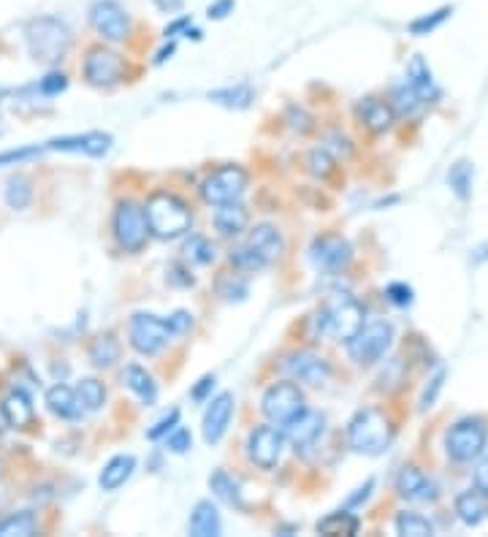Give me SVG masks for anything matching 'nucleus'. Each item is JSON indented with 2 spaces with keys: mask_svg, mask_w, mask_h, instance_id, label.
Listing matches in <instances>:
<instances>
[{
  "mask_svg": "<svg viewBox=\"0 0 488 537\" xmlns=\"http://www.w3.org/2000/svg\"><path fill=\"white\" fill-rule=\"evenodd\" d=\"M385 296H388V302L396 304V307H407V304H413V288L404 283H391L385 288Z\"/></svg>",
  "mask_w": 488,
  "mask_h": 537,
  "instance_id": "obj_44",
  "label": "nucleus"
},
{
  "mask_svg": "<svg viewBox=\"0 0 488 537\" xmlns=\"http://www.w3.org/2000/svg\"><path fill=\"white\" fill-rule=\"evenodd\" d=\"M112 231L117 245H120L125 253H139L141 247L147 245V236H150L144 209H141L136 201H120L117 209H114Z\"/></svg>",
  "mask_w": 488,
  "mask_h": 537,
  "instance_id": "obj_9",
  "label": "nucleus"
},
{
  "mask_svg": "<svg viewBox=\"0 0 488 537\" xmlns=\"http://www.w3.org/2000/svg\"><path fill=\"white\" fill-rule=\"evenodd\" d=\"M171 52H174V44H169V47H166V49H160L158 57H155V63H158V66H160V63H166V60H169Z\"/></svg>",
  "mask_w": 488,
  "mask_h": 537,
  "instance_id": "obj_55",
  "label": "nucleus"
},
{
  "mask_svg": "<svg viewBox=\"0 0 488 537\" xmlns=\"http://www.w3.org/2000/svg\"><path fill=\"white\" fill-rule=\"evenodd\" d=\"M182 3H185V0H155V6H158L160 11H179L182 9Z\"/></svg>",
  "mask_w": 488,
  "mask_h": 537,
  "instance_id": "obj_53",
  "label": "nucleus"
},
{
  "mask_svg": "<svg viewBox=\"0 0 488 537\" xmlns=\"http://www.w3.org/2000/svg\"><path fill=\"white\" fill-rule=\"evenodd\" d=\"M310 261L318 272L339 274L345 272L350 261H353V247H350L348 239H342V236H318L310 247Z\"/></svg>",
  "mask_w": 488,
  "mask_h": 537,
  "instance_id": "obj_12",
  "label": "nucleus"
},
{
  "mask_svg": "<svg viewBox=\"0 0 488 537\" xmlns=\"http://www.w3.org/2000/svg\"><path fill=\"white\" fill-rule=\"evenodd\" d=\"M90 25L106 41H125L128 33H131L128 14L114 0H95L93 6H90Z\"/></svg>",
  "mask_w": 488,
  "mask_h": 537,
  "instance_id": "obj_15",
  "label": "nucleus"
},
{
  "mask_svg": "<svg viewBox=\"0 0 488 537\" xmlns=\"http://www.w3.org/2000/svg\"><path fill=\"white\" fill-rule=\"evenodd\" d=\"M133 470H136V459L131 453H120V456H114L104 464V470L98 475V486L104 491H117L131 481Z\"/></svg>",
  "mask_w": 488,
  "mask_h": 537,
  "instance_id": "obj_26",
  "label": "nucleus"
},
{
  "mask_svg": "<svg viewBox=\"0 0 488 537\" xmlns=\"http://www.w3.org/2000/svg\"><path fill=\"white\" fill-rule=\"evenodd\" d=\"M261 410L274 426L282 429V426L291 424L293 418H299L307 410V399H304V391L293 380H282V383H274V386L266 388V394L261 399Z\"/></svg>",
  "mask_w": 488,
  "mask_h": 537,
  "instance_id": "obj_8",
  "label": "nucleus"
},
{
  "mask_svg": "<svg viewBox=\"0 0 488 537\" xmlns=\"http://www.w3.org/2000/svg\"><path fill=\"white\" fill-rule=\"evenodd\" d=\"M212 388H215V377L212 375H207L204 380H198V386L193 388V399H196V402H204Z\"/></svg>",
  "mask_w": 488,
  "mask_h": 537,
  "instance_id": "obj_51",
  "label": "nucleus"
},
{
  "mask_svg": "<svg viewBox=\"0 0 488 537\" xmlns=\"http://www.w3.org/2000/svg\"><path fill=\"white\" fill-rule=\"evenodd\" d=\"M215 245L209 242L207 236H190L188 242H185V258L193 261L198 266H207L215 261Z\"/></svg>",
  "mask_w": 488,
  "mask_h": 537,
  "instance_id": "obj_38",
  "label": "nucleus"
},
{
  "mask_svg": "<svg viewBox=\"0 0 488 537\" xmlns=\"http://www.w3.org/2000/svg\"><path fill=\"white\" fill-rule=\"evenodd\" d=\"M442 383H445V372H437V375L429 380V386H426V391H423L421 396V410H429V407H434V402H437V394L442 391Z\"/></svg>",
  "mask_w": 488,
  "mask_h": 537,
  "instance_id": "obj_47",
  "label": "nucleus"
},
{
  "mask_svg": "<svg viewBox=\"0 0 488 537\" xmlns=\"http://www.w3.org/2000/svg\"><path fill=\"white\" fill-rule=\"evenodd\" d=\"M217 291H220V296H226V299H244V296H247V285H244L242 280L234 283V274H228V277L220 280Z\"/></svg>",
  "mask_w": 488,
  "mask_h": 537,
  "instance_id": "obj_48",
  "label": "nucleus"
},
{
  "mask_svg": "<svg viewBox=\"0 0 488 537\" xmlns=\"http://www.w3.org/2000/svg\"><path fill=\"white\" fill-rule=\"evenodd\" d=\"M396 491L410 502H434L440 497V486L418 467H404L396 478Z\"/></svg>",
  "mask_w": 488,
  "mask_h": 537,
  "instance_id": "obj_20",
  "label": "nucleus"
},
{
  "mask_svg": "<svg viewBox=\"0 0 488 537\" xmlns=\"http://www.w3.org/2000/svg\"><path fill=\"white\" fill-rule=\"evenodd\" d=\"M234 394H217L215 399H209L207 410H204V421H201V432H204V440L209 445L220 443L226 437L228 426H231V418H234Z\"/></svg>",
  "mask_w": 488,
  "mask_h": 537,
  "instance_id": "obj_17",
  "label": "nucleus"
},
{
  "mask_svg": "<svg viewBox=\"0 0 488 537\" xmlns=\"http://www.w3.org/2000/svg\"><path fill=\"white\" fill-rule=\"evenodd\" d=\"M388 104H391L394 114H402V117H413V114H418V109L423 106V101L413 93V87L402 85V87H396L394 98H391Z\"/></svg>",
  "mask_w": 488,
  "mask_h": 537,
  "instance_id": "obj_39",
  "label": "nucleus"
},
{
  "mask_svg": "<svg viewBox=\"0 0 488 537\" xmlns=\"http://www.w3.org/2000/svg\"><path fill=\"white\" fill-rule=\"evenodd\" d=\"M44 150V144L38 147V144H33V147H22V150H6L0 152V166H14V163H25L30 161V158H38Z\"/></svg>",
  "mask_w": 488,
  "mask_h": 537,
  "instance_id": "obj_42",
  "label": "nucleus"
},
{
  "mask_svg": "<svg viewBox=\"0 0 488 537\" xmlns=\"http://www.w3.org/2000/svg\"><path fill=\"white\" fill-rule=\"evenodd\" d=\"M66 87H68V79H66V74H60V71H52V74H47L44 79H41V93L49 95V98H52V95H60Z\"/></svg>",
  "mask_w": 488,
  "mask_h": 537,
  "instance_id": "obj_46",
  "label": "nucleus"
},
{
  "mask_svg": "<svg viewBox=\"0 0 488 537\" xmlns=\"http://www.w3.org/2000/svg\"><path fill=\"white\" fill-rule=\"evenodd\" d=\"M166 445H169V451L174 453H188L193 448V434L185 429V426H174L169 434H166Z\"/></svg>",
  "mask_w": 488,
  "mask_h": 537,
  "instance_id": "obj_43",
  "label": "nucleus"
},
{
  "mask_svg": "<svg viewBox=\"0 0 488 537\" xmlns=\"http://www.w3.org/2000/svg\"><path fill=\"white\" fill-rule=\"evenodd\" d=\"M223 532V521L217 513V505L212 500L196 502L190 513V535L193 537H217Z\"/></svg>",
  "mask_w": 488,
  "mask_h": 537,
  "instance_id": "obj_27",
  "label": "nucleus"
},
{
  "mask_svg": "<svg viewBox=\"0 0 488 537\" xmlns=\"http://www.w3.org/2000/svg\"><path fill=\"white\" fill-rule=\"evenodd\" d=\"M166 321H169L171 331H174V337H182V334H185V331H190V326H193V315L185 310H177L174 315H169Z\"/></svg>",
  "mask_w": 488,
  "mask_h": 537,
  "instance_id": "obj_49",
  "label": "nucleus"
},
{
  "mask_svg": "<svg viewBox=\"0 0 488 537\" xmlns=\"http://www.w3.org/2000/svg\"><path fill=\"white\" fill-rule=\"evenodd\" d=\"M125 76V60L106 47H93L85 57V79L93 87H112Z\"/></svg>",
  "mask_w": 488,
  "mask_h": 537,
  "instance_id": "obj_13",
  "label": "nucleus"
},
{
  "mask_svg": "<svg viewBox=\"0 0 488 537\" xmlns=\"http://www.w3.org/2000/svg\"><path fill=\"white\" fill-rule=\"evenodd\" d=\"M209 489H212V494H215L220 502L234 505V508H242V491H239V483H236L226 470H217L215 475H209Z\"/></svg>",
  "mask_w": 488,
  "mask_h": 537,
  "instance_id": "obj_32",
  "label": "nucleus"
},
{
  "mask_svg": "<svg viewBox=\"0 0 488 537\" xmlns=\"http://www.w3.org/2000/svg\"><path fill=\"white\" fill-rule=\"evenodd\" d=\"M282 367L296 383H307V386H323V383H329L331 377L329 361L318 353H310V350H299V353L285 356Z\"/></svg>",
  "mask_w": 488,
  "mask_h": 537,
  "instance_id": "obj_16",
  "label": "nucleus"
},
{
  "mask_svg": "<svg viewBox=\"0 0 488 537\" xmlns=\"http://www.w3.org/2000/svg\"><path fill=\"white\" fill-rule=\"evenodd\" d=\"M25 41H28V52L36 63H60L71 49V30L66 22L57 17H38L30 19L25 28Z\"/></svg>",
  "mask_w": 488,
  "mask_h": 537,
  "instance_id": "obj_4",
  "label": "nucleus"
},
{
  "mask_svg": "<svg viewBox=\"0 0 488 537\" xmlns=\"http://www.w3.org/2000/svg\"><path fill=\"white\" fill-rule=\"evenodd\" d=\"M177 424H179V410H169L163 418L155 421V426L147 432V437H150V440H160V437H166Z\"/></svg>",
  "mask_w": 488,
  "mask_h": 537,
  "instance_id": "obj_45",
  "label": "nucleus"
},
{
  "mask_svg": "<svg viewBox=\"0 0 488 537\" xmlns=\"http://www.w3.org/2000/svg\"><path fill=\"white\" fill-rule=\"evenodd\" d=\"M3 201H6V207L14 209V212L28 209L30 201H33V182H30L25 174L11 177L9 182H6V188H3Z\"/></svg>",
  "mask_w": 488,
  "mask_h": 537,
  "instance_id": "obj_30",
  "label": "nucleus"
},
{
  "mask_svg": "<svg viewBox=\"0 0 488 537\" xmlns=\"http://www.w3.org/2000/svg\"><path fill=\"white\" fill-rule=\"evenodd\" d=\"M396 532L404 537H429L434 535V524L418 513H399L396 516Z\"/></svg>",
  "mask_w": 488,
  "mask_h": 537,
  "instance_id": "obj_37",
  "label": "nucleus"
},
{
  "mask_svg": "<svg viewBox=\"0 0 488 537\" xmlns=\"http://www.w3.org/2000/svg\"><path fill=\"white\" fill-rule=\"evenodd\" d=\"M356 117H358V123L364 125L366 131H372V133L388 131L396 120L391 104L383 101V98H375V95H369V98H361V101H358Z\"/></svg>",
  "mask_w": 488,
  "mask_h": 537,
  "instance_id": "obj_21",
  "label": "nucleus"
},
{
  "mask_svg": "<svg viewBox=\"0 0 488 537\" xmlns=\"http://www.w3.org/2000/svg\"><path fill=\"white\" fill-rule=\"evenodd\" d=\"M247 209L242 207V201H228V204H217L215 209V228L217 234L226 236V239H234L247 228Z\"/></svg>",
  "mask_w": 488,
  "mask_h": 537,
  "instance_id": "obj_25",
  "label": "nucleus"
},
{
  "mask_svg": "<svg viewBox=\"0 0 488 537\" xmlns=\"http://www.w3.org/2000/svg\"><path fill=\"white\" fill-rule=\"evenodd\" d=\"M190 25V19L185 17V19H177V22H174V25H169V28H166V33H163V36L169 38V36H177L179 30H185Z\"/></svg>",
  "mask_w": 488,
  "mask_h": 537,
  "instance_id": "obj_54",
  "label": "nucleus"
},
{
  "mask_svg": "<svg viewBox=\"0 0 488 537\" xmlns=\"http://www.w3.org/2000/svg\"><path fill=\"white\" fill-rule=\"evenodd\" d=\"M38 529L36 513L22 510V513H11L0 521V537H30Z\"/></svg>",
  "mask_w": 488,
  "mask_h": 537,
  "instance_id": "obj_33",
  "label": "nucleus"
},
{
  "mask_svg": "<svg viewBox=\"0 0 488 537\" xmlns=\"http://www.w3.org/2000/svg\"><path fill=\"white\" fill-rule=\"evenodd\" d=\"M76 396H79V402H82L85 410H101L106 402V388L101 380L85 377V380H79V386H76Z\"/></svg>",
  "mask_w": 488,
  "mask_h": 537,
  "instance_id": "obj_36",
  "label": "nucleus"
},
{
  "mask_svg": "<svg viewBox=\"0 0 488 537\" xmlns=\"http://www.w3.org/2000/svg\"><path fill=\"white\" fill-rule=\"evenodd\" d=\"M47 152H74V155H90V158H104L112 150V136L101 131L79 133V136H60L44 144Z\"/></svg>",
  "mask_w": 488,
  "mask_h": 537,
  "instance_id": "obj_18",
  "label": "nucleus"
},
{
  "mask_svg": "<svg viewBox=\"0 0 488 537\" xmlns=\"http://www.w3.org/2000/svg\"><path fill=\"white\" fill-rule=\"evenodd\" d=\"M320 535H345L353 537L358 535V529H361V521L358 516L348 513V510H337V513H329L326 519L318 521V527H315Z\"/></svg>",
  "mask_w": 488,
  "mask_h": 537,
  "instance_id": "obj_31",
  "label": "nucleus"
},
{
  "mask_svg": "<svg viewBox=\"0 0 488 537\" xmlns=\"http://www.w3.org/2000/svg\"><path fill=\"white\" fill-rule=\"evenodd\" d=\"M451 14L453 11L445 6V9L434 11V14H426V17L415 19V22H410V33H413V36H429V33L440 28L442 22L451 17Z\"/></svg>",
  "mask_w": 488,
  "mask_h": 537,
  "instance_id": "obj_41",
  "label": "nucleus"
},
{
  "mask_svg": "<svg viewBox=\"0 0 488 537\" xmlns=\"http://www.w3.org/2000/svg\"><path fill=\"white\" fill-rule=\"evenodd\" d=\"M282 448H285V437L274 426H255L247 437V456L261 470L277 467V462L282 459Z\"/></svg>",
  "mask_w": 488,
  "mask_h": 537,
  "instance_id": "obj_14",
  "label": "nucleus"
},
{
  "mask_svg": "<svg viewBox=\"0 0 488 537\" xmlns=\"http://www.w3.org/2000/svg\"><path fill=\"white\" fill-rule=\"evenodd\" d=\"M244 190H247V171L242 166H220L201 182V198L212 207L239 201Z\"/></svg>",
  "mask_w": 488,
  "mask_h": 537,
  "instance_id": "obj_11",
  "label": "nucleus"
},
{
  "mask_svg": "<svg viewBox=\"0 0 488 537\" xmlns=\"http://www.w3.org/2000/svg\"><path fill=\"white\" fill-rule=\"evenodd\" d=\"M391 340H394V326L383 318H372V321H364V326L356 331V337L345 345L356 364L369 367L385 356V350L391 348Z\"/></svg>",
  "mask_w": 488,
  "mask_h": 537,
  "instance_id": "obj_7",
  "label": "nucleus"
},
{
  "mask_svg": "<svg viewBox=\"0 0 488 537\" xmlns=\"http://www.w3.org/2000/svg\"><path fill=\"white\" fill-rule=\"evenodd\" d=\"M0 410H3V418H6V424H9L11 429H25V426H30V421H33V405H30L25 391H11V394L3 399Z\"/></svg>",
  "mask_w": 488,
  "mask_h": 537,
  "instance_id": "obj_29",
  "label": "nucleus"
},
{
  "mask_svg": "<svg viewBox=\"0 0 488 537\" xmlns=\"http://www.w3.org/2000/svg\"><path fill=\"white\" fill-rule=\"evenodd\" d=\"M285 250V239L272 223H261L255 226L242 245H236L228 253V261L239 272H261L266 266H272Z\"/></svg>",
  "mask_w": 488,
  "mask_h": 537,
  "instance_id": "obj_2",
  "label": "nucleus"
},
{
  "mask_svg": "<svg viewBox=\"0 0 488 537\" xmlns=\"http://www.w3.org/2000/svg\"><path fill=\"white\" fill-rule=\"evenodd\" d=\"M174 340L166 318L150 315V312H136L131 318V345L141 356H155Z\"/></svg>",
  "mask_w": 488,
  "mask_h": 537,
  "instance_id": "obj_10",
  "label": "nucleus"
},
{
  "mask_svg": "<svg viewBox=\"0 0 488 537\" xmlns=\"http://www.w3.org/2000/svg\"><path fill=\"white\" fill-rule=\"evenodd\" d=\"M448 185L453 188V193L467 201L472 196V166L467 161H459L448 174Z\"/></svg>",
  "mask_w": 488,
  "mask_h": 537,
  "instance_id": "obj_40",
  "label": "nucleus"
},
{
  "mask_svg": "<svg viewBox=\"0 0 488 537\" xmlns=\"http://www.w3.org/2000/svg\"><path fill=\"white\" fill-rule=\"evenodd\" d=\"M122 386L128 388L131 394H136L141 405H155V399H158V383H155V377L147 372V369L136 367H125L122 372Z\"/></svg>",
  "mask_w": 488,
  "mask_h": 537,
  "instance_id": "obj_28",
  "label": "nucleus"
},
{
  "mask_svg": "<svg viewBox=\"0 0 488 537\" xmlns=\"http://www.w3.org/2000/svg\"><path fill=\"white\" fill-rule=\"evenodd\" d=\"M475 486L488 494V456L478 464V470H475Z\"/></svg>",
  "mask_w": 488,
  "mask_h": 537,
  "instance_id": "obj_52",
  "label": "nucleus"
},
{
  "mask_svg": "<svg viewBox=\"0 0 488 537\" xmlns=\"http://www.w3.org/2000/svg\"><path fill=\"white\" fill-rule=\"evenodd\" d=\"M407 85L413 87V93L421 98L423 104H432L434 98L440 95L437 82H434L432 68L426 66V60L421 55H415L407 66Z\"/></svg>",
  "mask_w": 488,
  "mask_h": 537,
  "instance_id": "obj_23",
  "label": "nucleus"
},
{
  "mask_svg": "<svg viewBox=\"0 0 488 537\" xmlns=\"http://www.w3.org/2000/svg\"><path fill=\"white\" fill-rule=\"evenodd\" d=\"M117 358H120V342L114 340V334L95 337L93 345H90V361L95 367H112Z\"/></svg>",
  "mask_w": 488,
  "mask_h": 537,
  "instance_id": "obj_35",
  "label": "nucleus"
},
{
  "mask_svg": "<svg viewBox=\"0 0 488 537\" xmlns=\"http://www.w3.org/2000/svg\"><path fill=\"white\" fill-rule=\"evenodd\" d=\"M209 101H215V104L220 106H228V109H247V106L253 104V87L250 85L223 87V90L209 93Z\"/></svg>",
  "mask_w": 488,
  "mask_h": 537,
  "instance_id": "obj_34",
  "label": "nucleus"
},
{
  "mask_svg": "<svg viewBox=\"0 0 488 537\" xmlns=\"http://www.w3.org/2000/svg\"><path fill=\"white\" fill-rule=\"evenodd\" d=\"M315 331L337 342H350L364 326V307L350 293H334L315 312Z\"/></svg>",
  "mask_w": 488,
  "mask_h": 537,
  "instance_id": "obj_1",
  "label": "nucleus"
},
{
  "mask_svg": "<svg viewBox=\"0 0 488 537\" xmlns=\"http://www.w3.org/2000/svg\"><path fill=\"white\" fill-rule=\"evenodd\" d=\"M486 445L488 429L480 418H464L459 424H453L445 434V453L459 464H470L480 459Z\"/></svg>",
  "mask_w": 488,
  "mask_h": 537,
  "instance_id": "obj_6",
  "label": "nucleus"
},
{
  "mask_svg": "<svg viewBox=\"0 0 488 537\" xmlns=\"http://www.w3.org/2000/svg\"><path fill=\"white\" fill-rule=\"evenodd\" d=\"M456 516L467 527H478L488 519V494L483 489H470L456 497Z\"/></svg>",
  "mask_w": 488,
  "mask_h": 537,
  "instance_id": "obj_24",
  "label": "nucleus"
},
{
  "mask_svg": "<svg viewBox=\"0 0 488 537\" xmlns=\"http://www.w3.org/2000/svg\"><path fill=\"white\" fill-rule=\"evenodd\" d=\"M231 11H234V0H217V3L209 6L207 14H209V19H223V17H228Z\"/></svg>",
  "mask_w": 488,
  "mask_h": 537,
  "instance_id": "obj_50",
  "label": "nucleus"
},
{
  "mask_svg": "<svg viewBox=\"0 0 488 537\" xmlns=\"http://www.w3.org/2000/svg\"><path fill=\"white\" fill-rule=\"evenodd\" d=\"M391 440H394V426L388 421V415L377 407L358 410L348 424L350 448L364 456H380L388 451Z\"/></svg>",
  "mask_w": 488,
  "mask_h": 537,
  "instance_id": "obj_5",
  "label": "nucleus"
},
{
  "mask_svg": "<svg viewBox=\"0 0 488 537\" xmlns=\"http://www.w3.org/2000/svg\"><path fill=\"white\" fill-rule=\"evenodd\" d=\"M144 217H147L150 234L158 236V239H177V236L188 234L190 226H193L188 204L174 193H166V190H158L147 198Z\"/></svg>",
  "mask_w": 488,
  "mask_h": 537,
  "instance_id": "obj_3",
  "label": "nucleus"
},
{
  "mask_svg": "<svg viewBox=\"0 0 488 537\" xmlns=\"http://www.w3.org/2000/svg\"><path fill=\"white\" fill-rule=\"evenodd\" d=\"M323 426H326V418L320 413H312V410H304L299 418H293L291 424H285L280 429L285 443H291L296 451H304L310 445L318 443V437L323 434Z\"/></svg>",
  "mask_w": 488,
  "mask_h": 537,
  "instance_id": "obj_19",
  "label": "nucleus"
},
{
  "mask_svg": "<svg viewBox=\"0 0 488 537\" xmlns=\"http://www.w3.org/2000/svg\"><path fill=\"white\" fill-rule=\"evenodd\" d=\"M47 407L49 413L57 415V418H63V421H76L79 415H82V402H79V396H76V388L63 386V383H57L47 391Z\"/></svg>",
  "mask_w": 488,
  "mask_h": 537,
  "instance_id": "obj_22",
  "label": "nucleus"
}]
</instances>
